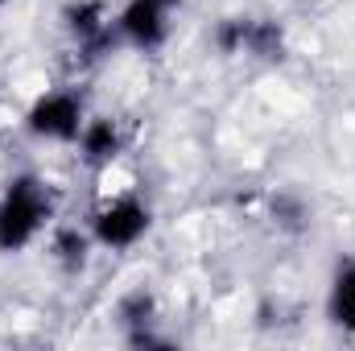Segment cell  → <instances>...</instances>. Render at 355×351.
Segmentation results:
<instances>
[{
    "instance_id": "6da1fadb",
    "label": "cell",
    "mask_w": 355,
    "mask_h": 351,
    "mask_svg": "<svg viewBox=\"0 0 355 351\" xmlns=\"http://www.w3.org/2000/svg\"><path fill=\"white\" fill-rule=\"evenodd\" d=\"M50 211H54V198L42 178H12L0 194V252H21L46 228Z\"/></svg>"
},
{
    "instance_id": "7a4b0ae2",
    "label": "cell",
    "mask_w": 355,
    "mask_h": 351,
    "mask_svg": "<svg viewBox=\"0 0 355 351\" xmlns=\"http://www.w3.org/2000/svg\"><path fill=\"white\" fill-rule=\"evenodd\" d=\"M215 46L223 54H248L261 62H281L285 58V33L268 17H227L215 25Z\"/></svg>"
},
{
    "instance_id": "3957f363",
    "label": "cell",
    "mask_w": 355,
    "mask_h": 351,
    "mask_svg": "<svg viewBox=\"0 0 355 351\" xmlns=\"http://www.w3.org/2000/svg\"><path fill=\"white\" fill-rule=\"evenodd\" d=\"M83 99L79 95H71V91H50V95H42L33 108H29V116H25V128L33 132V137H42V141H79V132H83Z\"/></svg>"
},
{
    "instance_id": "277c9868",
    "label": "cell",
    "mask_w": 355,
    "mask_h": 351,
    "mask_svg": "<svg viewBox=\"0 0 355 351\" xmlns=\"http://www.w3.org/2000/svg\"><path fill=\"white\" fill-rule=\"evenodd\" d=\"M149 207L141 203V198H132V194H124V198H112V203H103L99 211H95V219H91V232H95V240L103 244V248H132L145 232H149Z\"/></svg>"
},
{
    "instance_id": "5b68a950",
    "label": "cell",
    "mask_w": 355,
    "mask_h": 351,
    "mask_svg": "<svg viewBox=\"0 0 355 351\" xmlns=\"http://www.w3.org/2000/svg\"><path fill=\"white\" fill-rule=\"evenodd\" d=\"M178 0H128L120 8V33L124 42H132L137 50H157L170 37V17H174Z\"/></svg>"
},
{
    "instance_id": "8992f818",
    "label": "cell",
    "mask_w": 355,
    "mask_h": 351,
    "mask_svg": "<svg viewBox=\"0 0 355 351\" xmlns=\"http://www.w3.org/2000/svg\"><path fill=\"white\" fill-rule=\"evenodd\" d=\"M67 29H71V37L79 42V50H87V54H99V50L107 46V33H112L107 12H103L99 0H79V4H71V8H67Z\"/></svg>"
},
{
    "instance_id": "52a82bcc",
    "label": "cell",
    "mask_w": 355,
    "mask_h": 351,
    "mask_svg": "<svg viewBox=\"0 0 355 351\" xmlns=\"http://www.w3.org/2000/svg\"><path fill=\"white\" fill-rule=\"evenodd\" d=\"M120 145H124L120 124H116V120H107V116L87 120V124H83V132H79V149H83V162H87V166H107V162H116Z\"/></svg>"
},
{
    "instance_id": "ba28073f",
    "label": "cell",
    "mask_w": 355,
    "mask_h": 351,
    "mask_svg": "<svg viewBox=\"0 0 355 351\" xmlns=\"http://www.w3.org/2000/svg\"><path fill=\"white\" fill-rule=\"evenodd\" d=\"M331 323L343 327V331H355V264H343L331 281Z\"/></svg>"
},
{
    "instance_id": "9c48e42d",
    "label": "cell",
    "mask_w": 355,
    "mask_h": 351,
    "mask_svg": "<svg viewBox=\"0 0 355 351\" xmlns=\"http://www.w3.org/2000/svg\"><path fill=\"white\" fill-rule=\"evenodd\" d=\"M54 257L67 268H83V261H87V236L79 228H62L54 236Z\"/></svg>"
},
{
    "instance_id": "30bf717a",
    "label": "cell",
    "mask_w": 355,
    "mask_h": 351,
    "mask_svg": "<svg viewBox=\"0 0 355 351\" xmlns=\"http://www.w3.org/2000/svg\"><path fill=\"white\" fill-rule=\"evenodd\" d=\"M0 4H4V0H0Z\"/></svg>"
}]
</instances>
